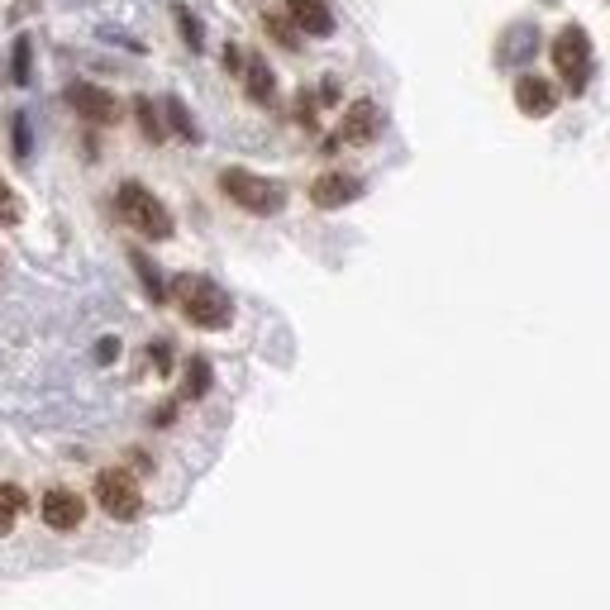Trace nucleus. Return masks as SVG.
<instances>
[{
	"label": "nucleus",
	"instance_id": "f3484780",
	"mask_svg": "<svg viewBox=\"0 0 610 610\" xmlns=\"http://www.w3.org/2000/svg\"><path fill=\"white\" fill-rule=\"evenodd\" d=\"M134 272L143 277V286H148V296H153V301H167V296H172V291H167V282L158 277V268H153V262L143 258V254H134Z\"/></svg>",
	"mask_w": 610,
	"mask_h": 610
},
{
	"label": "nucleus",
	"instance_id": "0eeeda50",
	"mask_svg": "<svg viewBox=\"0 0 610 610\" xmlns=\"http://www.w3.org/2000/svg\"><path fill=\"white\" fill-rule=\"evenodd\" d=\"M67 105L87 119V125H115V119H119V101L111 91L91 87V81H72V87H67Z\"/></svg>",
	"mask_w": 610,
	"mask_h": 610
},
{
	"label": "nucleus",
	"instance_id": "6e6552de",
	"mask_svg": "<svg viewBox=\"0 0 610 610\" xmlns=\"http://www.w3.org/2000/svg\"><path fill=\"white\" fill-rule=\"evenodd\" d=\"M358 196H363V177H353V172H325V177L310 182V200H315L320 210L353 206Z\"/></svg>",
	"mask_w": 610,
	"mask_h": 610
},
{
	"label": "nucleus",
	"instance_id": "412c9836",
	"mask_svg": "<svg viewBox=\"0 0 610 610\" xmlns=\"http://www.w3.org/2000/svg\"><path fill=\"white\" fill-rule=\"evenodd\" d=\"M501 53H506V57H510V53H520V57H530V53H534V29H530V24H520V29H516V34H510V39H506V43H501Z\"/></svg>",
	"mask_w": 610,
	"mask_h": 610
},
{
	"label": "nucleus",
	"instance_id": "20e7f679",
	"mask_svg": "<svg viewBox=\"0 0 610 610\" xmlns=\"http://www.w3.org/2000/svg\"><path fill=\"white\" fill-rule=\"evenodd\" d=\"M592 63H596V48L587 39V29L568 24V29L554 39V67H558V77H563V87L572 95H582L592 87Z\"/></svg>",
	"mask_w": 610,
	"mask_h": 610
},
{
	"label": "nucleus",
	"instance_id": "9b49d317",
	"mask_svg": "<svg viewBox=\"0 0 610 610\" xmlns=\"http://www.w3.org/2000/svg\"><path fill=\"white\" fill-rule=\"evenodd\" d=\"M286 15L301 34H315V39H329L334 34V10L329 0H286Z\"/></svg>",
	"mask_w": 610,
	"mask_h": 610
},
{
	"label": "nucleus",
	"instance_id": "4be33fe9",
	"mask_svg": "<svg viewBox=\"0 0 610 610\" xmlns=\"http://www.w3.org/2000/svg\"><path fill=\"white\" fill-rule=\"evenodd\" d=\"M0 224H20V196L0 182Z\"/></svg>",
	"mask_w": 610,
	"mask_h": 610
},
{
	"label": "nucleus",
	"instance_id": "5701e85b",
	"mask_svg": "<svg viewBox=\"0 0 610 610\" xmlns=\"http://www.w3.org/2000/svg\"><path fill=\"white\" fill-rule=\"evenodd\" d=\"M262 24H268V34H272V39H277L282 48H296V43H301V39H296V29H286V20L268 15V20H262Z\"/></svg>",
	"mask_w": 610,
	"mask_h": 610
},
{
	"label": "nucleus",
	"instance_id": "4468645a",
	"mask_svg": "<svg viewBox=\"0 0 610 610\" xmlns=\"http://www.w3.org/2000/svg\"><path fill=\"white\" fill-rule=\"evenodd\" d=\"M163 115H167V125H172V134L177 139H186V143H200V129H196V119H191V111L177 95H167L163 101Z\"/></svg>",
	"mask_w": 610,
	"mask_h": 610
},
{
	"label": "nucleus",
	"instance_id": "aec40b11",
	"mask_svg": "<svg viewBox=\"0 0 610 610\" xmlns=\"http://www.w3.org/2000/svg\"><path fill=\"white\" fill-rule=\"evenodd\" d=\"M29 57H34V43H29V39H15V63H10V77H15L20 87L29 81V72H34Z\"/></svg>",
	"mask_w": 610,
	"mask_h": 610
},
{
	"label": "nucleus",
	"instance_id": "7ed1b4c3",
	"mask_svg": "<svg viewBox=\"0 0 610 610\" xmlns=\"http://www.w3.org/2000/svg\"><path fill=\"white\" fill-rule=\"evenodd\" d=\"M220 191L248 215H277L286 206V186L272 182V177H262V172H248V167H224Z\"/></svg>",
	"mask_w": 610,
	"mask_h": 610
},
{
	"label": "nucleus",
	"instance_id": "39448f33",
	"mask_svg": "<svg viewBox=\"0 0 610 610\" xmlns=\"http://www.w3.org/2000/svg\"><path fill=\"white\" fill-rule=\"evenodd\" d=\"M95 506H101L111 520L129 524V520L143 516V492L125 468H105L101 477H95Z\"/></svg>",
	"mask_w": 610,
	"mask_h": 610
},
{
	"label": "nucleus",
	"instance_id": "dca6fc26",
	"mask_svg": "<svg viewBox=\"0 0 610 610\" xmlns=\"http://www.w3.org/2000/svg\"><path fill=\"white\" fill-rule=\"evenodd\" d=\"M206 391H210V363L206 358H191L186 363V397L196 401V397H206Z\"/></svg>",
	"mask_w": 610,
	"mask_h": 610
},
{
	"label": "nucleus",
	"instance_id": "6ab92c4d",
	"mask_svg": "<svg viewBox=\"0 0 610 610\" xmlns=\"http://www.w3.org/2000/svg\"><path fill=\"white\" fill-rule=\"evenodd\" d=\"M10 139H15V158L24 163L34 153V134H29V119H24V115L10 119Z\"/></svg>",
	"mask_w": 610,
	"mask_h": 610
},
{
	"label": "nucleus",
	"instance_id": "b1692460",
	"mask_svg": "<svg viewBox=\"0 0 610 610\" xmlns=\"http://www.w3.org/2000/svg\"><path fill=\"white\" fill-rule=\"evenodd\" d=\"M115 353H119L115 339H101V343H95V358H101V363H115Z\"/></svg>",
	"mask_w": 610,
	"mask_h": 610
},
{
	"label": "nucleus",
	"instance_id": "f8f14e48",
	"mask_svg": "<svg viewBox=\"0 0 610 610\" xmlns=\"http://www.w3.org/2000/svg\"><path fill=\"white\" fill-rule=\"evenodd\" d=\"M244 91L258 105H277V77H272V67L262 57H244Z\"/></svg>",
	"mask_w": 610,
	"mask_h": 610
},
{
	"label": "nucleus",
	"instance_id": "f03ea898",
	"mask_svg": "<svg viewBox=\"0 0 610 610\" xmlns=\"http://www.w3.org/2000/svg\"><path fill=\"white\" fill-rule=\"evenodd\" d=\"M115 210H119V220L129 224L139 238H153V244H163V238H172V210L163 206L158 196H153L143 182H125L115 191Z\"/></svg>",
	"mask_w": 610,
	"mask_h": 610
},
{
	"label": "nucleus",
	"instance_id": "a211bd4d",
	"mask_svg": "<svg viewBox=\"0 0 610 610\" xmlns=\"http://www.w3.org/2000/svg\"><path fill=\"white\" fill-rule=\"evenodd\" d=\"M134 115H139L143 139H148V143H163V139H167V134H163V125H158V111H153V101H139V105H134Z\"/></svg>",
	"mask_w": 610,
	"mask_h": 610
},
{
	"label": "nucleus",
	"instance_id": "f257e3e1",
	"mask_svg": "<svg viewBox=\"0 0 610 610\" xmlns=\"http://www.w3.org/2000/svg\"><path fill=\"white\" fill-rule=\"evenodd\" d=\"M172 296H177L182 315H186L196 329H230L234 301H230V291H224V286H215L210 277H196V272H186V277H177Z\"/></svg>",
	"mask_w": 610,
	"mask_h": 610
},
{
	"label": "nucleus",
	"instance_id": "1a4fd4ad",
	"mask_svg": "<svg viewBox=\"0 0 610 610\" xmlns=\"http://www.w3.org/2000/svg\"><path fill=\"white\" fill-rule=\"evenodd\" d=\"M377 134H381V105L363 95V101H353L349 115H343L339 139H343V143H373Z\"/></svg>",
	"mask_w": 610,
	"mask_h": 610
},
{
	"label": "nucleus",
	"instance_id": "ddd939ff",
	"mask_svg": "<svg viewBox=\"0 0 610 610\" xmlns=\"http://www.w3.org/2000/svg\"><path fill=\"white\" fill-rule=\"evenodd\" d=\"M24 506H29V496H24V486L15 482H0V534H10L24 516Z\"/></svg>",
	"mask_w": 610,
	"mask_h": 610
},
{
	"label": "nucleus",
	"instance_id": "9d476101",
	"mask_svg": "<svg viewBox=\"0 0 610 610\" xmlns=\"http://www.w3.org/2000/svg\"><path fill=\"white\" fill-rule=\"evenodd\" d=\"M516 105H520V115H530V119L554 115V111H558L554 81H544V77H520V81H516Z\"/></svg>",
	"mask_w": 610,
	"mask_h": 610
},
{
	"label": "nucleus",
	"instance_id": "2eb2a0df",
	"mask_svg": "<svg viewBox=\"0 0 610 610\" xmlns=\"http://www.w3.org/2000/svg\"><path fill=\"white\" fill-rule=\"evenodd\" d=\"M172 20H177V29H182V39H186V48H191V53H200V48H206V34H200V20L191 15L186 5H172Z\"/></svg>",
	"mask_w": 610,
	"mask_h": 610
},
{
	"label": "nucleus",
	"instance_id": "423d86ee",
	"mask_svg": "<svg viewBox=\"0 0 610 610\" xmlns=\"http://www.w3.org/2000/svg\"><path fill=\"white\" fill-rule=\"evenodd\" d=\"M39 516L53 534H72L81 520H87V501H81L77 492H67V486H53V492H43V501H39Z\"/></svg>",
	"mask_w": 610,
	"mask_h": 610
}]
</instances>
